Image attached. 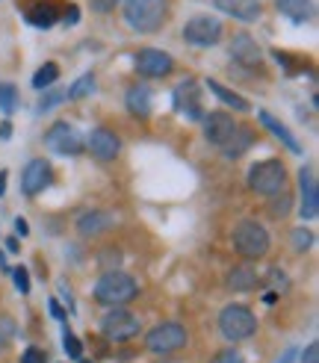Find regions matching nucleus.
Instances as JSON below:
<instances>
[{
  "label": "nucleus",
  "instance_id": "37998d69",
  "mask_svg": "<svg viewBox=\"0 0 319 363\" xmlns=\"http://www.w3.org/2000/svg\"><path fill=\"white\" fill-rule=\"evenodd\" d=\"M296 357V352H293V348H287V352H284V357L278 360V363H289V360H293Z\"/></svg>",
  "mask_w": 319,
  "mask_h": 363
},
{
  "label": "nucleus",
  "instance_id": "f257e3e1",
  "mask_svg": "<svg viewBox=\"0 0 319 363\" xmlns=\"http://www.w3.org/2000/svg\"><path fill=\"white\" fill-rule=\"evenodd\" d=\"M169 18V0H124V21L136 33H154Z\"/></svg>",
  "mask_w": 319,
  "mask_h": 363
},
{
  "label": "nucleus",
  "instance_id": "e433bc0d",
  "mask_svg": "<svg viewBox=\"0 0 319 363\" xmlns=\"http://www.w3.org/2000/svg\"><path fill=\"white\" fill-rule=\"evenodd\" d=\"M63 21H65V24H77V21H80L77 6H68V9H65V15H63Z\"/></svg>",
  "mask_w": 319,
  "mask_h": 363
},
{
  "label": "nucleus",
  "instance_id": "f3484780",
  "mask_svg": "<svg viewBox=\"0 0 319 363\" xmlns=\"http://www.w3.org/2000/svg\"><path fill=\"white\" fill-rule=\"evenodd\" d=\"M252 142H254V130L249 127V124H237L234 127V133H230L219 148H222V154L228 157V159H237V157H242L245 151L252 148Z\"/></svg>",
  "mask_w": 319,
  "mask_h": 363
},
{
  "label": "nucleus",
  "instance_id": "c756f323",
  "mask_svg": "<svg viewBox=\"0 0 319 363\" xmlns=\"http://www.w3.org/2000/svg\"><path fill=\"white\" fill-rule=\"evenodd\" d=\"M311 245H313V234H311V230L296 227V230H293V249H296V251H308Z\"/></svg>",
  "mask_w": 319,
  "mask_h": 363
},
{
  "label": "nucleus",
  "instance_id": "6ab92c4d",
  "mask_svg": "<svg viewBox=\"0 0 319 363\" xmlns=\"http://www.w3.org/2000/svg\"><path fill=\"white\" fill-rule=\"evenodd\" d=\"M234 127H237V121L230 119L228 112H210L207 119H204V136L213 145H222L230 133H234Z\"/></svg>",
  "mask_w": 319,
  "mask_h": 363
},
{
  "label": "nucleus",
  "instance_id": "a18cd8bd",
  "mask_svg": "<svg viewBox=\"0 0 319 363\" xmlns=\"http://www.w3.org/2000/svg\"><path fill=\"white\" fill-rule=\"evenodd\" d=\"M263 301H266V304H275V301H278V293H266Z\"/></svg>",
  "mask_w": 319,
  "mask_h": 363
},
{
  "label": "nucleus",
  "instance_id": "1a4fd4ad",
  "mask_svg": "<svg viewBox=\"0 0 319 363\" xmlns=\"http://www.w3.org/2000/svg\"><path fill=\"white\" fill-rule=\"evenodd\" d=\"M45 145L53 154H63V157H74L83 151V136L77 133L74 124L68 121H56L48 133H45Z\"/></svg>",
  "mask_w": 319,
  "mask_h": 363
},
{
  "label": "nucleus",
  "instance_id": "f704fd0d",
  "mask_svg": "<svg viewBox=\"0 0 319 363\" xmlns=\"http://www.w3.org/2000/svg\"><path fill=\"white\" fill-rule=\"evenodd\" d=\"M301 363H319V343H311L308 348H304Z\"/></svg>",
  "mask_w": 319,
  "mask_h": 363
},
{
  "label": "nucleus",
  "instance_id": "2f4dec72",
  "mask_svg": "<svg viewBox=\"0 0 319 363\" xmlns=\"http://www.w3.org/2000/svg\"><path fill=\"white\" fill-rule=\"evenodd\" d=\"M9 272H12V278H15L18 293H21V296L30 293V275H27V269H24V266H15V269H9Z\"/></svg>",
  "mask_w": 319,
  "mask_h": 363
},
{
  "label": "nucleus",
  "instance_id": "20e7f679",
  "mask_svg": "<svg viewBox=\"0 0 319 363\" xmlns=\"http://www.w3.org/2000/svg\"><path fill=\"white\" fill-rule=\"evenodd\" d=\"M249 186L260 195H278L287 186V169L281 159H263L249 169Z\"/></svg>",
  "mask_w": 319,
  "mask_h": 363
},
{
  "label": "nucleus",
  "instance_id": "2eb2a0df",
  "mask_svg": "<svg viewBox=\"0 0 319 363\" xmlns=\"http://www.w3.org/2000/svg\"><path fill=\"white\" fill-rule=\"evenodd\" d=\"M213 6L222 9L225 15L242 21V24H254L260 18V12H263L260 0H213Z\"/></svg>",
  "mask_w": 319,
  "mask_h": 363
},
{
  "label": "nucleus",
  "instance_id": "a878e982",
  "mask_svg": "<svg viewBox=\"0 0 319 363\" xmlns=\"http://www.w3.org/2000/svg\"><path fill=\"white\" fill-rule=\"evenodd\" d=\"M56 80H60V65H56V62H45L33 74V89L41 92V89H48V86H53Z\"/></svg>",
  "mask_w": 319,
  "mask_h": 363
},
{
  "label": "nucleus",
  "instance_id": "f8f14e48",
  "mask_svg": "<svg viewBox=\"0 0 319 363\" xmlns=\"http://www.w3.org/2000/svg\"><path fill=\"white\" fill-rule=\"evenodd\" d=\"M89 151H92L95 159H100V163H110V159L119 157V151H122V139L115 136L112 130L98 127V130H92V133H89Z\"/></svg>",
  "mask_w": 319,
  "mask_h": 363
},
{
  "label": "nucleus",
  "instance_id": "a19ab883",
  "mask_svg": "<svg viewBox=\"0 0 319 363\" xmlns=\"http://www.w3.org/2000/svg\"><path fill=\"white\" fill-rule=\"evenodd\" d=\"M18 249H21V245H18V239H15V237H9V239H6V251H12V254H15Z\"/></svg>",
  "mask_w": 319,
  "mask_h": 363
},
{
  "label": "nucleus",
  "instance_id": "7ed1b4c3",
  "mask_svg": "<svg viewBox=\"0 0 319 363\" xmlns=\"http://www.w3.org/2000/svg\"><path fill=\"white\" fill-rule=\"evenodd\" d=\"M269 234H266V227L254 222V219H242L237 227H234V249L240 257L245 260H257V257H266L269 254Z\"/></svg>",
  "mask_w": 319,
  "mask_h": 363
},
{
  "label": "nucleus",
  "instance_id": "9b49d317",
  "mask_svg": "<svg viewBox=\"0 0 319 363\" xmlns=\"http://www.w3.org/2000/svg\"><path fill=\"white\" fill-rule=\"evenodd\" d=\"M51 186V163L48 159H30L21 171V192L27 198H33L39 192H45Z\"/></svg>",
  "mask_w": 319,
  "mask_h": 363
},
{
  "label": "nucleus",
  "instance_id": "58836bf2",
  "mask_svg": "<svg viewBox=\"0 0 319 363\" xmlns=\"http://www.w3.org/2000/svg\"><path fill=\"white\" fill-rule=\"evenodd\" d=\"M269 281H272V284H278L281 289H287V278H284V275H281L278 269H272V272H269Z\"/></svg>",
  "mask_w": 319,
  "mask_h": 363
},
{
  "label": "nucleus",
  "instance_id": "cd10ccee",
  "mask_svg": "<svg viewBox=\"0 0 319 363\" xmlns=\"http://www.w3.org/2000/svg\"><path fill=\"white\" fill-rule=\"evenodd\" d=\"M18 107V89L12 83H0V110L6 115H12Z\"/></svg>",
  "mask_w": 319,
  "mask_h": 363
},
{
  "label": "nucleus",
  "instance_id": "de8ad7c7",
  "mask_svg": "<svg viewBox=\"0 0 319 363\" xmlns=\"http://www.w3.org/2000/svg\"><path fill=\"white\" fill-rule=\"evenodd\" d=\"M169 363H175V360H169Z\"/></svg>",
  "mask_w": 319,
  "mask_h": 363
},
{
  "label": "nucleus",
  "instance_id": "c85d7f7f",
  "mask_svg": "<svg viewBox=\"0 0 319 363\" xmlns=\"http://www.w3.org/2000/svg\"><path fill=\"white\" fill-rule=\"evenodd\" d=\"M63 100H68L65 89H53V92H45V95H41V100H39L36 112H51V110H56V107H60Z\"/></svg>",
  "mask_w": 319,
  "mask_h": 363
},
{
  "label": "nucleus",
  "instance_id": "c9c22d12",
  "mask_svg": "<svg viewBox=\"0 0 319 363\" xmlns=\"http://www.w3.org/2000/svg\"><path fill=\"white\" fill-rule=\"evenodd\" d=\"M115 4H119V0H92V9L95 12H110V9H115Z\"/></svg>",
  "mask_w": 319,
  "mask_h": 363
},
{
  "label": "nucleus",
  "instance_id": "72a5a7b5",
  "mask_svg": "<svg viewBox=\"0 0 319 363\" xmlns=\"http://www.w3.org/2000/svg\"><path fill=\"white\" fill-rule=\"evenodd\" d=\"M21 363H45V352H41V348H27Z\"/></svg>",
  "mask_w": 319,
  "mask_h": 363
},
{
  "label": "nucleus",
  "instance_id": "4be33fe9",
  "mask_svg": "<svg viewBox=\"0 0 319 363\" xmlns=\"http://www.w3.org/2000/svg\"><path fill=\"white\" fill-rule=\"evenodd\" d=\"M278 9H281V15H287L289 21H296V24L311 21V15H313L311 0H278Z\"/></svg>",
  "mask_w": 319,
  "mask_h": 363
},
{
  "label": "nucleus",
  "instance_id": "ea45409f",
  "mask_svg": "<svg viewBox=\"0 0 319 363\" xmlns=\"http://www.w3.org/2000/svg\"><path fill=\"white\" fill-rule=\"evenodd\" d=\"M15 234H18V237L30 234V225H27V219H15Z\"/></svg>",
  "mask_w": 319,
  "mask_h": 363
},
{
  "label": "nucleus",
  "instance_id": "dca6fc26",
  "mask_svg": "<svg viewBox=\"0 0 319 363\" xmlns=\"http://www.w3.org/2000/svg\"><path fill=\"white\" fill-rule=\"evenodd\" d=\"M151 100H154V95H151V89L145 83H134L127 89V95H124L127 112L136 115V119H148L151 115Z\"/></svg>",
  "mask_w": 319,
  "mask_h": 363
},
{
  "label": "nucleus",
  "instance_id": "bb28decb",
  "mask_svg": "<svg viewBox=\"0 0 319 363\" xmlns=\"http://www.w3.org/2000/svg\"><path fill=\"white\" fill-rule=\"evenodd\" d=\"M95 92V74H83L80 80H74V86L65 92L71 100H83V98H89Z\"/></svg>",
  "mask_w": 319,
  "mask_h": 363
},
{
  "label": "nucleus",
  "instance_id": "5701e85b",
  "mask_svg": "<svg viewBox=\"0 0 319 363\" xmlns=\"http://www.w3.org/2000/svg\"><path fill=\"white\" fill-rule=\"evenodd\" d=\"M228 286L234 289V293H249V289H254V286H257L254 269H249V266H234V269L228 272Z\"/></svg>",
  "mask_w": 319,
  "mask_h": 363
},
{
  "label": "nucleus",
  "instance_id": "c03bdc74",
  "mask_svg": "<svg viewBox=\"0 0 319 363\" xmlns=\"http://www.w3.org/2000/svg\"><path fill=\"white\" fill-rule=\"evenodd\" d=\"M6 192V171H0V198H4Z\"/></svg>",
  "mask_w": 319,
  "mask_h": 363
},
{
  "label": "nucleus",
  "instance_id": "6e6552de",
  "mask_svg": "<svg viewBox=\"0 0 319 363\" xmlns=\"http://www.w3.org/2000/svg\"><path fill=\"white\" fill-rule=\"evenodd\" d=\"M183 39L190 45L198 48H210L222 39V21L219 18H210V15H195L183 24Z\"/></svg>",
  "mask_w": 319,
  "mask_h": 363
},
{
  "label": "nucleus",
  "instance_id": "423d86ee",
  "mask_svg": "<svg viewBox=\"0 0 319 363\" xmlns=\"http://www.w3.org/2000/svg\"><path fill=\"white\" fill-rule=\"evenodd\" d=\"M139 328H142L139 316L130 313V310H124V308H112L104 319H100V331H104V337L112 340V343L134 340L136 334H139Z\"/></svg>",
  "mask_w": 319,
  "mask_h": 363
},
{
  "label": "nucleus",
  "instance_id": "7c9ffc66",
  "mask_svg": "<svg viewBox=\"0 0 319 363\" xmlns=\"http://www.w3.org/2000/svg\"><path fill=\"white\" fill-rule=\"evenodd\" d=\"M63 345H65L68 357H74V360H80V357H83V345H80V340H77L71 331H65V334H63Z\"/></svg>",
  "mask_w": 319,
  "mask_h": 363
},
{
  "label": "nucleus",
  "instance_id": "4468645a",
  "mask_svg": "<svg viewBox=\"0 0 319 363\" xmlns=\"http://www.w3.org/2000/svg\"><path fill=\"white\" fill-rule=\"evenodd\" d=\"M299 186H301V219H316L319 213V186L313 169L299 171Z\"/></svg>",
  "mask_w": 319,
  "mask_h": 363
},
{
  "label": "nucleus",
  "instance_id": "39448f33",
  "mask_svg": "<svg viewBox=\"0 0 319 363\" xmlns=\"http://www.w3.org/2000/svg\"><path fill=\"white\" fill-rule=\"evenodd\" d=\"M219 331H222V337L230 340V343L249 340L252 334L257 331V319L245 304H228V308L222 310V316H219Z\"/></svg>",
  "mask_w": 319,
  "mask_h": 363
},
{
  "label": "nucleus",
  "instance_id": "0eeeda50",
  "mask_svg": "<svg viewBox=\"0 0 319 363\" xmlns=\"http://www.w3.org/2000/svg\"><path fill=\"white\" fill-rule=\"evenodd\" d=\"M145 345H148V352H154V355H171L186 345V328L178 322H163L145 337Z\"/></svg>",
  "mask_w": 319,
  "mask_h": 363
},
{
  "label": "nucleus",
  "instance_id": "4c0bfd02",
  "mask_svg": "<svg viewBox=\"0 0 319 363\" xmlns=\"http://www.w3.org/2000/svg\"><path fill=\"white\" fill-rule=\"evenodd\" d=\"M48 308H51L53 319H60V322H63V319H65V310L60 308V301H56V298H51V301H48Z\"/></svg>",
  "mask_w": 319,
  "mask_h": 363
},
{
  "label": "nucleus",
  "instance_id": "79ce46f5",
  "mask_svg": "<svg viewBox=\"0 0 319 363\" xmlns=\"http://www.w3.org/2000/svg\"><path fill=\"white\" fill-rule=\"evenodd\" d=\"M12 136V124L6 121V124H0V139H9Z\"/></svg>",
  "mask_w": 319,
  "mask_h": 363
},
{
  "label": "nucleus",
  "instance_id": "b1692460",
  "mask_svg": "<svg viewBox=\"0 0 319 363\" xmlns=\"http://www.w3.org/2000/svg\"><path fill=\"white\" fill-rule=\"evenodd\" d=\"M207 89L222 100V104H228V107H234V110H240V112H249L252 107H249V100H245L242 95H237L234 89H228V86H222V83H216V80H207Z\"/></svg>",
  "mask_w": 319,
  "mask_h": 363
},
{
  "label": "nucleus",
  "instance_id": "412c9836",
  "mask_svg": "<svg viewBox=\"0 0 319 363\" xmlns=\"http://www.w3.org/2000/svg\"><path fill=\"white\" fill-rule=\"evenodd\" d=\"M230 56H234L237 62H242V65H257L260 60H263L260 45H257L249 33H240L234 41H230Z\"/></svg>",
  "mask_w": 319,
  "mask_h": 363
},
{
  "label": "nucleus",
  "instance_id": "49530a36",
  "mask_svg": "<svg viewBox=\"0 0 319 363\" xmlns=\"http://www.w3.org/2000/svg\"><path fill=\"white\" fill-rule=\"evenodd\" d=\"M80 363H89V360H80Z\"/></svg>",
  "mask_w": 319,
  "mask_h": 363
},
{
  "label": "nucleus",
  "instance_id": "9d476101",
  "mask_svg": "<svg viewBox=\"0 0 319 363\" xmlns=\"http://www.w3.org/2000/svg\"><path fill=\"white\" fill-rule=\"evenodd\" d=\"M134 65H136V71L142 77H166V74H171V68H175V60H171L166 51L142 48L134 56Z\"/></svg>",
  "mask_w": 319,
  "mask_h": 363
},
{
  "label": "nucleus",
  "instance_id": "a211bd4d",
  "mask_svg": "<svg viewBox=\"0 0 319 363\" xmlns=\"http://www.w3.org/2000/svg\"><path fill=\"white\" fill-rule=\"evenodd\" d=\"M257 119H260V124H263V127L269 130V133H272L275 139H281V145H284V148H287L289 154H301V145H299V139H296L293 133H289L284 121H278V119H275L272 112H266V110H260V112H257Z\"/></svg>",
  "mask_w": 319,
  "mask_h": 363
},
{
  "label": "nucleus",
  "instance_id": "aec40b11",
  "mask_svg": "<svg viewBox=\"0 0 319 363\" xmlns=\"http://www.w3.org/2000/svg\"><path fill=\"white\" fill-rule=\"evenodd\" d=\"M115 225V216L107 213V210H92V213H83L77 219V230L83 237H98L104 234V230H110Z\"/></svg>",
  "mask_w": 319,
  "mask_h": 363
},
{
  "label": "nucleus",
  "instance_id": "ddd939ff",
  "mask_svg": "<svg viewBox=\"0 0 319 363\" xmlns=\"http://www.w3.org/2000/svg\"><path fill=\"white\" fill-rule=\"evenodd\" d=\"M175 110H178L181 115H186V119H193V121H198L201 115H204V110H201V98H198L195 80H186V83H181L178 89H175Z\"/></svg>",
  "mask_w": 319,
  "mask_h": 363
},
{
  "label": "nucleus",
  "instance_id": "f03ea898",
  "mask_svg": "<svg viewBox=\"0 0 319 363\" xmlns=\"http://www.w3.org/2000/svg\"><path fill=\"white\" fill-rule=\"evenodd\" d=\"M139 296V284L127 272H107L95 284V298L107 308H124Z\"/></svg>",
  "mask_w": 319,
  "mask_h": 363
},
{
  "label": "nucleus",
  "instance_id": "393cba45",
  "mask_svg": "<svg viewBox=\"0 0 319 363\" xmlns=\"http://www.w3.org/2000/svg\"><path fill=\"white\" fill-rule=\"evenodd\" d=\"M24 18L30 21L33 27H41V30H45V27H53L56 24V9L48 4V0H45V4L39 0V4H33L30 9L24 12Z\"/></svg>",
  "mask_w": 319,
  "mask_h": 363
},
{
  "label": "nucleus",
  "instance_id": "473e14b6",
  "mask_svg": "<svg viewBox=\"0 0 319 363\" xmlns=\"http://www.w3.org/2000/svg\"><path fill=\"white\" fill-rule=\"evenodd\" d=\"M213 363H245V360H242V355H240V352H234V348H225V352L216 355V360H213Z\"/></svg>",
  "mask_w": 319,
  "mask_h": 363
}]
</instances>
